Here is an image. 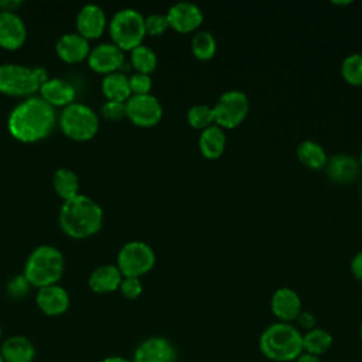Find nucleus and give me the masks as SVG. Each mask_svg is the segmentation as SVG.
Wrapping results in <instances>:
<instances>
[{
	"label": "nucleus",
	"mask_w": 362,
	"mask_h": 362,
	"mask_svg": "<svg viewBox=\"0 0 362 362\" xmlns=\"http://www.w3.org/2000/svg\"><path fill=\"white\" fill-rule=\"evenodd\" d=\"M55 123V109L34 95L25 98L11 109L7 119V129L13 139L28 144L48 137Z\"/></svg>",
	"instance_id": "1"
},
{
	"label": "nucleus",
	"mask_w": 362,
	"mask_h": 362,
	"mask_svg": "<svg viewBox=\"0 0 362 362\" xmlns=\"http://www.w3.org/2000/svg\"><path fill=\"white\" fill-rule=\"evenodd\" d=\"M58 221L62 232L69 238L86 239L102 229L103 209L90 197L79 194L64 201Z\"/></svg>",
	"instance_id": "2"
},
{
	"label": "nucleus",
	"mask_w": 362,
	"mask_h": 362,
	"mask_svg": "<svg viewBox=\"0 0 362 362\" xmlns=\"http://www.w3.org/2000/svg\"><path fill=\"white\" fill-rule=\"evenodd\" d=\"M259 349L273 362H293L303 354V334L290 322H273L260 334Z\"/></svg>",
	"instance_id": "3"
},
{
	"label": "nucleus",
	"mask_w": 362,
	"mask_h": 362,
	"mask_svg": "<svg viewBox=\"0 0 362 362\" xmlns=\"http://www.w3.org/2000/svg\"><path fill=\"white\" fill-rule=\"evenodd\" d=\"M65 267L64 255L51 245H41L35 247L27 257L23 274L31 287H47L57 284L62 277Z\"/></svg>",
	"instance_id": "4"
},
{
	"label": "nucleus",
	"mask_w": 362,
	"mask_h": 362,
	"mask_svg": "<svg viewBox=\"0 0 362 362\" xmlns=\"http://www.w3.org/2000/svg\"><path fill=\"white\" fill-rule=\"evenodd\" d=\"M107 30L115 45L122 51H132L141 45L146 37L144 16L136 8H120L107 23Z\"/></svg>",
	"instance_id": "5"
},
{
	"label": "nucleus",
	"mask_w": 362,
	"mask_h": 362,
	"mask_svg": "<svg viewBox=\"0 0 362 362\" xmlns=\"http://www.w3.org/2000/svg\"><path fill=\"white\" fill-rule=\"evenodd\" d=\"M58 124L68 139L88 141L93 139L99 130V116L90 106L74 102L62 109Z\"/></svg>",
	"instance_id": "6"
},
{
	"label": "nucleus",
	"mask_w": 362,
	"mask_h": 362,
	"mask_svg": "<svg viewBox=\"0 0 362 362\" xmlns=\"http://www.w3.org/2000/svg\"><path fill=\"white\" fill-rule=\"evenodd\" d=\"M156 264V253L153 247L141 240L124 243L116 259V266L123 277H141L153 270Z\"/></svg>",
	"instance_id": "7"
},
{
	"label": "nucleus",
	"mask_w": 362,
	"mask_h": 362,
	"mask_svg": "<svg viewBox=\"0 0 362 362\" xmlns=\"http://www.w3.org/2000/svg\"><path fill=\"white\" fill-rule=\"evenodd\" d=\"M41 83L34 68L20 64H0V93L14 98L34 96Z\"/></svg>",
	"instance_id": "8"
},
{
	"label": "nucleus",
	"mask_w": 362,
	"mask_h": 362,
	"mask_svg": "<svg viewBox=\"0 0 362 362\" xmlns=\"http://www.w3.org/2000/svg\"><path fill=\"white\" fill-rule=\"evenodd\" d=\"M214 124L221 129H235L243 123L249 113L247 95L239 89L225 90L212 106Z\"/></svg>",
	"instance_id": "9"
},
{
	"label": "nucleus",
	"mask_w": 362,
	"mask_h": 362,
	"mask_svg": "<svg viewBox=\"0 0 362 362\" xmlns=\"http://www.w3.org/2000/svg\"><path fill=\"white\" fill-rule=\"evenodd\" d=\"M126 117L139 127H153L163 117L161 102L151 93L132 95L126 100Z\"/></svg>",
	"instance_id": "10"
},
{
	"label": "nucleus",
	"mask_w": 362,
	"mask_h": 362,
	"mask_svg": "<svg viewBox=\"0 0 362 362\" xmlns=\"http://www.w3.org/2000/svg\"><path fill=\"white\" fill-rule=\"evenodd\" d=\"M133 362H178L174 344L165 337H148L141 341L133 354Z\"/></svg>",
	"instance_id": "11"
},
{
	"label": "nucleus",
	"mask_w": 362,
	"mask_h": 362,
	"mask_svg": "<svg viewBox=\"0 0 362 362\" xmlns=\"http://www.w3.org/2000/svg\"><path fill=\"white\" fill-rule=\"evenodd\" d=\"M165 17L168 20L170 28L181 34L198 31L199 25L204 21L202 10L197 4L189 1H180L173 4L167 10Z\"/></svg>",
	"instance_id": "12"
},
{
	"label": "nucleus",
	"mask_w": 362,
	"mask_h": 362,
	"mask_svg": "<svg viewBox=\"0 0 362 362\" xmlns=\"http://www.w3.org/2000/svg\"><path fill=\"white\" fill-rule=\"evenodd\" d=\"M86 61L95 72L109 75L120 71L124 65V51L113 42H102L90 48Z\"/></svg>",
	"instance_id": "13"
},
{
	"label": "nucleus",
	"mask_w": 362,
	"mask_h": 362,
	"mask_svg": "<svg viewBox=\"0 0 362 362\" xmlns=\"http://www.w3.org/2000/svg\"><path fill=\"white\" fill-rule=\"evenodd\" d=\"M270 310L280 322H293L303 311L300 294L290 287L277 288L270 298Z\"/></svg>",
	"instance_id": "14"
},
{
	"label": "nucleus",
	"mask_w": 362,
	"mask_h": 362,
	"mask_svg": "<svg viewBox=\"0 0 362 362\" xmlns=\"http://www.w3.org/2000/svg\"><path fill=\"white\" fill-rule=\"evenodd\" d=\"M27 38V27L17 11H0V48L18 49Z\"/></svg>",
	"instance_id": "15"
},
{
	"label": "nucleus",
	"mask_w": 362,
	"mask_h": 362,
	"mask_svg": "<svg viewBox=\"0 0 362 362\" xmlns=\"http://www.w3.org/2000/svg\"><path fill=\"white\" fill-rule=\"evenodd\" d=\"M76 33L86 40L99 38L107 27L105 10L98 4H85L76 16Z\"/></svg>",
	"instance_id": "16"
},
{
	"label": "nucleus",
	"mask_w": 362,
	"mask_h": 362,
	"mask_svg": "<svg viewBox=\"0 0 362 362\" xmlns=\"http://www.w3.org/2000/svg\"><path fill=\"white\" fill-rule=\"evenodd\" d=\"M361 170L359 160L351 154H335L328 157L325 165L327 177L339 185H349L355 182Z\"/></svg>",
	"instance_id": "17"
},
{
	"label": "nucleus",
	"mask_w": 362,
	"mask_h": 362,
	"mask_svg": "<svg viewBox=\"0 0 362 362\" xmlns=\"http://www.w3.org/2000/svg\"><path fill=\"white\" fill-rule=\"evenodd\" d=\"M38 96L49 106L66 107L75 102L76 90L71 82L62 78H48L38 89Z\"/></svg>",
	"instance_id": "18"
},
{
	"label": "nucleus",
	"mask_w": 362,
	"mask_h": 362,
	"mask_svg": "<svg viewBox=\"0 0 362 362\" xmlns=\"http://www.w3.org/2000/svg\"><path fill=\"white\" fill-rule=\"evenodd\" d=\"M35 303L41 310V313L49 317H57L68 311L71 298L68 291L64 287L58 284H51V286L38 288L35 296Z\"/></svg>",
	"instance_id": "19"
},
{
	"label": "nucleus",
	"mask_w": 362,
	"mask_h": 362,
	"mask_svg": "<svg viewBox=\"0 0 362 362\" xmlns=\"http://www.w3.org/2000/svg\"><path fill=\"white\" fill-rule=\"evenodd\" d=\"M57 55L66 64H78L88 58L90 52L89 40L78 33L62 34L55 44Z\"/></svg>",
	"instance_id": "20"
},
{
	"label": "nucleus",
	"mask_w": 362,
	"mask_h": 362,
	"mask_svg": "<svg viewBox=\"0 0 362 362\" xmlns=\"http://www.w3.org/2000/svg\"><path fill=\"white\" fill-rule=\"evenodd\" d=\"M122 280L123 274L116 264H102L90 273L88 286L93 293L107 294L119 290Z\"/></svg>",
	"instance_id": "21"
},
{
	"label": "nucleus",
	"mask_w": 362,
	"mask_h": 362,
	"mask_svg": "<svg viewBox=\"0 0 362 362\" xmlns=\"http://www.w3.org/2000/svg\"><path fill=\"white\" fill-rule=\"evenodd\" d=\"M0 354L4 362H33L35 348L28 338L23 335H13L1 344Z\"/></svg>",
	"instance_id": "22"
},
{
	"label": "nucleus",
	"mask_w": 362,
	"mask_h": 362,
	"mask_svg": "<svg viewBox=\"0 0 362 362\" xmlns=\"http://www.w3.org/2000/svg\"><path fill=\"white\" fill-rule=\"evenodd\" d=\"M226 147L225 130L216 124L204 129L198 137V148L208 160L219 158Z\"/></svg>",
	"instance_id": "23"
},
{
	"label": "nucleus",
	"mask_w": 362,
	"mask_h": 362,
	"mask_svg": "<svg viewBox=\"0 0 362 362\" xmlns=\"http://www.w3.org/2000/svg\"><path fill=\"white\" fill-rule=\"evenodd\" d=\"M297 160L310 170H322L327 165L328 154L324 147L314 140H303L296 147Z\"/></svg>",
	"instance_id": "24"
},
{
	"label": "nucleus",
	"mask_w": 362,
	"mask_h": 362,
	"mask_svg": "<svg viewBox=\"0 0 362 362\" xmlns=\"http://www.w3.org/2000/svg\"><path fill=\"white\" fill-rule=\"evenodd\" d=\"M100 88L106 100L126 102L132 96L130 86H129V76L120 71L105 75L102 79Z\"/></svg>",
	"instance_id": "25"
},
{
	"label": "nucleus",
	"mask_w": 362,
	"mask_h": 362,
	"mask_svg": "<svg viewBox=\"0 0 362 362\" xmlns=\"http://www.w3.org/2000/svg\"><path fill=\"white\" fill-rule=\"evenodd\" d=\"M52 187L59 198L68 201L79 195V177L71 168H58L52 175Z\"/></svg>",
	"instance_id": "26"
},
{
	"label": "nucleus",
	"mask_w": 362,
	"mask_h": 362,
	"mask_svg": "<svg viewBox=\"0 0 362 362\" xmlns=\"http://www.w3.org/2000/svg\"><path fill=\"white\" fill-rule=\"evenodd\" d=\"M332 335L327 329L315 327L303 334V352L321 356L332 346Z\"/></svg>",
	"instance_id": "27"
},
{
	"label": "nucleus",
	"mask_w": 362,
	"mask_h": 362,
	"mask_svg": "<svg viewBox=\"0 0 362 362\" xmlns=\"http://www.w3.org/2000/svg\"><path fill=\"white\" fill-rule=\"evenodd\" d=\"M191 52L198 61H209L216 54V40L212 33L198 30L191 38Z\"/></svg>",
	"instance_id": "28"
},
{
	"label": "nucleus",
	"mask_w": 362,
	"mask_h": 362,
	"mask_svg": "<svg viewBox=\"0 0 362 362\" xmlns=\"http://www.w3.org/2000/svg\"><path fill=\"white\" fill-rule=\"evenodd\" d=\"M157 54L153 48L141 44L130 51V64L136 72L150 75L157 68Z\"/></svg>",
	"instance_id": "29"
},
{
	"label": "nucleus",
	"mask_w": 362,
	"mask_h": 362,
	"mask_svg": "<svg viewBox=\"0 0 362 362\" xmlns=\"http://www.w3.org/2000/svg\"><path fill=\"white\" fill-rule=\"evenodd\" d=\"M341 76L352 86H362V54L354 52L341 62Z\"/></svg>",
	"instance_id": "30"
},
{
	"label": "nucleus",
	"mask_w": 362,
	"mask_h": 362,
	"mask_svg": "<svg viewBox=\"0 0 362 362\" xmlns=\"http://www.w3.org/2000/svg\"><path fill=\"white\" fill-rule=\"evenodd\" d=\"M187 122L192 129L197 130H204L209 126L214 124V113H212V106L205 105V103H197L192 105L187 110Z\"/></svg>",
	"instance_id": "31"
},
{
	"label": "nucleus",
	"mask_w": 362,
	"mask_h": 362,
	"mask_svg": "<svg viewBox=\"0 0 362 362\" xmlns=\"http://www.w3.org/2000/svg\"><path fill=\"white\" fill-rule=\"evenodd\" d=\"M144 27H146V35H153V37H160L170 28L165 14H161V13H153L146 16Z\"/></svg>",
	"instance_id": "32"
},
{
	"label": "nucleus",
	"mask_w": 362,
	"mask_h": 362,
	"mask_svg": "<svg viewBox=\"0 0 362 362\" xmlns=\"http://www.w3.org/2000/svg\"><path fill=\"white\" fill-rule=\"evenodd\" d=\"M129 86L132 95H147L151 93L150 90L153 88V79L147 74L134 72L129 76Z\"/></svg>",
	"instance_id": "33"
},
{
	"label": "nucleus",
	"mask_w": 362,
	"mask_h": 362,
	"mask_svg": "<svg viewBox=\"0 0 362 362\" xmlns=\"http://www.w3.org/2000/svg\"><path fill=\"white\" fill-rule=\"evenodd\" d=\"M30 288H31V284L28 283L24 274H17L13 279H10L7 283V294L16 300L24 298L30 293Z\"/></svg>",
	"instance_id": "34"
},
{
	"label": "nucleus",
	"mask_w": 362,
	"mask_h": 362,
	"mask_svg": "<svg viewBox=\"0 0 362 362\" xmlns=\"http://www.w3.org/2000/svg\"><path fill=\"white\" fill-rule=\"evenodd\" d=\"M100 113L106 120H122L123 117H126V102L106 100L100 107Z\"/></svg>",
	"instance_id": "35"
},
{
	"label": "nucleus",
	"mask_w": 362,
	"mask_h": 362,
	"mask_svg": "<svg viewBox=\"0 0 362 362\" xmlns=\"http://www.w3.org/2000/svg\"><path fill=\"white\" fill-rule=\"evenodd\" d=\"M119 290L127 300H136L143 293V284L139 277H123Z\"/></svg>",
	"instance_id": "36"
},
{
	"label": "nucleus",
	"mask_w": 362,
	"mask_h": 362,
	"mask_svg": "<svg viewBox=\"0 0 362 362\" xmlns=\"http://www.w3.org/2000/svg\"><path fill=\"white\" fill-rule=\"evenodd\" d=\"M296 321H297L298 327H301L305 331H310L317 327V317H315V314H313L310 311H301Z\"/></svg>",
	"instance_id": "37"
},
{
	"label": "nucleus",
	"mask_w": 362,
	"mask_h": 362,
	"mask_svg": "<svg viewBox=\"0 0 362 362\" xmlns=\"http://www.w3.org/2000/svg\"><path fill=\"white\" fill-rule=\"evenodd\" d=\"M349 270H351L352 276H354L356 280H361V281H362V250L358 252V253L351 259Z\"/></svg>",
	"instance_id": "38"
},
{
	"label": "nucleus",
	"mask_w": 362,
	"mask_h": 362,
	"mask_svg": "<svg viewBox=\"0 0 362 362\" xmlns=\"http://www.w3.org/2000/svg\"><path fill=\"white\" fill-rule=\"evenodd\" d=\"M23 6V1L18 0H0V11H16Z\"/></svg>",
	"instance_id": "39"
},
{
	"label": "nucleus",
	"mask_w": 362,
	"mask_h": 362,
	"mask_svg": "<svg viewBox=\"0 0 362 362\" xmlns=\"http://www.w3.org/2000/svg\"><path fill=\"white\" fill-rule=\"evenodd\" d=\"M294 362H322L320 356H315V355H311V354H305L303 352Z\"/></svg>",
	"instance_id": "40"
},
{
	"label": "nucleus",
	"mask_w": 362,
	"mask_h": 362,
	"mask_svg": "<svg viewBox=\"0 0 362 362\" xmlns=\"http://www.w3.org/2000/svg\"><path fill=\"white\" fill-rule=\"evenodd\" d=\"M100 362H133L132 359H127L124 356L120 355H113V356H106L105 359H102Z\"/></svg>",
	"instance_id": "41"
},
{
	"label": "nucleus",
	"mask_w": 362,
	"mask_h": 362,
	"mask_svg": "<svg viewBox=\"0 0 362 362\" xmlns=\"http://www.w3.org/2000/svg\"><path fill=\"white\" fill-rule=\"evenodd\" d=\"M332 4H341V6H346V4H351V1H332Z\"/></svg>",
	"instance_id": "42"
},
{
	"label": "nucleus",
	"mask_w": 362,
	"mask_h": 362,
	"mask_svg": "<svg viewBox=\"0 0 362 362\" xmlns=\"http://www.w3.org/2000/svg\"><path fill=\"white\" fill-rule=\"evenodd\" d=\"M358 160H359V164H361V168H362V150H361V154H359Z\"/></svg>",
	"instance_id": "43"
},
{
	"label": "nucleus",
	"mask_w": 362,
	"mask_h": 362,
	"mask_svg": "<svg viewBox=\"0 0 362 362\" xmlns=\"http://www.w3.org/2000/svg\"><path fill=\"white\" fill-rule=\"evenodd\" d=\"M359 198H361V201H362V184H361V187H359Z\"/></svg>",
	"instance_id": "44"
},
{
	"label": "nucleus",
	"mask_w": 362,
	"mask_h": 362,
	"mask_svg": "<svg viewBox=\"0 0 362 362\" xmlns=\"http://www.w3.org/2000/svg\"><path fill=\"white\" fill-rule=\"evenodd\" d=\"M359 335H361V339H362V324H361V328H359Z\"/></svg>",
	"instance_id": "45"
},
{
	"label": "nucleus",
	"mask_w": 362,
	"mask_h": 362,
	"mask_svg": "<svg viewBox=\"0 0 362 362\" xmlns=\"http://www.w3.org/2000/svg\"><path fill=\"white\" fill-rule=\"evenodd\" d=\"M0 362H4V361H3V358H1V354H0Z\"/></svg>",
	"instance_id": "46"
},
{
	"label": "nucleus",
	"mask_w": 362,
	"mask_h": 362,
	"mask_svg": "<svg viewBox=\"0 0 362 362\" xmlns=\"http://www.w3.org/2000/svg\"><path fill=\"white\" fill-rule=\"evenodd\" d=\"M0 338H1V327H0Z\"/></svg>",
	"instance_id": "47"
}]
</instances>
